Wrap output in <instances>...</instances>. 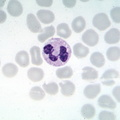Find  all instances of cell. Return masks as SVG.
I'll return each mask as SVG.
<instances>
[{
  "label": "cell",
  "mask_w": 120,
  "mask_h": 120,
  "mask_svg": "<svg viewBox=\"0 0 120 120\" xmlns=\"http://www.w3.org/2000/svg\"><path fill=\"white\" fill-rule=\"evenodd\" d=\"M73 53L77 58L81 59V58H84V57H86V56L88 55L89 49H88V47L84 46L83 44L76 43L74 45V47H73Z\"/></svg>",
  "instance_id": "9a60e30c"
},
{
  "label": "cell",
  "mask_w": 120,
  "mask_h": 120,
  "mask_svg": "<svg viewBox=\"0 0 120 120\" xmlns=\"http://www.w3.org/2000/svg\"><path fill=\"white\" fill-rule=\"evenodd\" d=\"M27 26L30 31L33 33H37L41 31V25L39 23V21L37 20L35 15L32 13L27 15Z\"/></svg>",
  "instance_id": "ba28073f"
},
{
  "label": "cell",
  "mask_w": 120,
  "mask_h": 120,
  "mask_svg": "<svg viewBox=\"0 0 120 120\" xmlns=\"http://www.w3.org/2000/svg\"><path fill=\"white\" fill-rule=\"evenodd\" d=\"M102 84L106 85V86H111V85L115 84V82H114V80H102Z\"/></svg>",
  "instance_id": "d6a6232c"
},
{
  "label": "cell",
  "mask_w": 120,
  "mask_h": 120,
  "mask_svg": "<svg viewBox=\"0 0 120 120\" xmlns=\"http://www.w3.org/2000/svg\"><path fill=\"white\" fill-rule=\"evenodd\" d=\"M63 4L68 8H72L76 4V1L75 0H63Z\"/></svg>",
  "instance_id": "4dcf8cb0"
},
{
  "label": "cell",
  "mask_w": 120,
  "mask_h": 120,
  "mask_svg": "<svg viewBox=\"0 0 120 120\" xmlns=\"http://www.w3.org/2000/svg\"><path fill=\"white\" fill-rule=\"evenodd\" d=\"M57 35L60 38H68L71 36V29L66 23H60L57 26Z\"/></svg>",
  "instance_id": "603a6c76"
},
{
  "label": "cell",
  "mask_w": 120,
  "mask_h": 120,
  "mask_svg": "<svg viewBox=\"0 0 120 120\" xmlns=\"http://www.w3.org/2000/svg\"><path fill=\"white\" fill-rule=\"evenodd\" d=\"M60 88H61V93L64 96H72L75 92V84L71 81H64L60 83Z\"/></svg>",
  "instance_id": "8fae6325"
},
{
  "label": "cell",
  "mask_w": 120,
  "mask_h": 120,
  "mask_svg": "<svg viewBox=\"0 0 120 120\" xmlns=\"http://www.w3.org/2000/svg\"><path fill=\"white\" fill-rule=\"evenodd\" d=\"M30 58H31L32 64L39 66L43 63V60L40 55V48L38 46H33L30 49Z\"/></svg>",
  "instance_id": "30bf717a"
},
{
  "label": "cell",
  "mask_w": 120,
  "mask_h": 120,
  "mask_svg": "<svg viewBox=\"0 0 120 120\" xmlns=\"http://www.w3.org/2000/svg\"><path fill=\"white\" fill-rule=\"evenodd\" d=\"M99 120H114L115 115L112 112L108 111H101L99 113Z\"/></svg>",
  "instance_id": "83f0119b"
},
{
  "label": "cell",
  "mask_w": 120,
  "mask_h": 120,
  "mask_svg": "<svg viewBox=\"0 0 120 120\" xmlns=\"http://www.w3.org/2000/svg\"><path fill=\"white\" fill-rule=\"evenodd\" d=\"M81 115L85 119H91L95 115V108L91 104H85L81 108Z\"/></svg>",
  "instance_id": "44dd1931"
},
{
  "label": "cell",
  "mask_w": 120,
  "mask_h": 120,
  "mask_svg": "<svg viewBox=\"0 0 120 120\" xmlns=\"http://www.w3.org/2000/svg\"><path fill=\"white\" fill-rule=\"evenodd\" d=\"M105 42L108 44H115L118 43L120 40V31L117 28H112L108 32H106V34L104 36Z\"/></svg>",
  "instance_id": "8992f818"
},
{
  "label": "cell",
  "mask_w": 120,
  "mask_h": 120,
  "mask_svg": "<svg viewBox=\"0 0 120 120\" xmlns=\"http://www.w3.org/2000/svg\"><path fill=\"white\" fill-rule=\"evenodd\" d=\"M90 62L95 67L100 68V67H102L105 64V58L100 52H94V53H92L91 57H90Z\"/></svg>",
  "instance_id": "ffe728a7"
},
{
  "label": "cell",
  "mask_w": 120,
  "mask_h": 120,
  "mask_svg": "<svg viewBox=\"0 0 120 120\" xmlns=\"http://www.w3.org/2000/svg\"><path fill=\"white\" fill-rule=\"evenodd\" d=\"M7 11L13 17L20 16L22 12H23L22 4L19 1H16V0H11V1H9L8 5H7Z\"/></svg>",
  "instance_id": "277c9868"
},
{
  "label": "cell",
  "mask_w": 120,
  "mask_h": 120,
  "mask_svg": "<svg viewBox=\"0 0 120 120\" xmlns=\"http://www.w3.org/2000/svg\"><path fill=\"white\" fill-rule=\"evenodd\" d=\"M98 105L101 108H110V109H114L116 107V103L114 100L108 95H102L100 96L98 99Z\"/></svg>",
  "instance_id": "4fadbf2b"
},
{
  "label": "cell",
  "mask_w": 120,
  "mask_h": 120,
  "mask_svg": "<svg viewBox=\"0 0 120 120\" xmlns=\"http://www.w3.org/2000/svg\"><path fill=\"white\" fill-rule=\"evenodd\" d=\"M72 50L70 45L62 38H50L43 46L42 55L44 60L49 65L60 67L65 65L71 57Z\"/></svg>",
  "instance_id": "6da1fadb"
},
{
  "label": "cell",
  "mask_w": 120,
  "mask_h": 120,
  "mask_svg": "<svg viewBox=\"0 0 120 120\" xmlns=\"http://www.w3.org/2000/svg\"><path fill=\"white\" fill-rule=\"evenodd\" d=\"M27 76L31 81L33 82H38L41 81L44 77V72L41 68H36V67H32V68L28 69Z\"/></svg>",
  "instance_id": "9c48e42d"
},
{
  "label": "cell",
  "mask_w": 120,
  "mask_h": 120,
  "mask_svg": "<svg viewBox=\"0 0 120 120\" xmlns=\"http://www.w3.org/2000/svg\"><path fill=\"white\" fill-rule=\"evenodd\" d=\"M93 25L100 31H103L110 26V20L105 13H98L93 17Z\"/></svg>",
  "instance_id": "7a4b0ae2"
},
{
  "label": "cell",
  "mask_w": 120,
  "mask_h": 120,
  "mask_svg": "<svg viewBox=\"0 0 120 120\" xmlns=\"http://www.w3.org/2000/svg\"><path fill=\"white\" fill-rule=\"evenodd\" d=\"M6 20V13L2 9L0 10V23H4Z\"/></svg>",
  "instance_id": "1f68e13d"
},
{
  "label": "cell",
  "mask_w": 120,
  "mask_h": 120,
  "mask_svg": "<svg viewBox=\"0 0 120 120\" xmlns=\"http://www.w3.org/2000/svg\"><path fill=\"white\" fill-rule=\"evenodd\" d=\"M4 3H5V1H4V0H2V1L0 2V7H1V8L3 7V5H4Z\"/></svg>",
  "instance_id": "836d02e7"
},
{
  "label": "cell",
  "mask_w": 120,
  "mask_h": 120,
  "mask_svg": "<svg viewBox=\"0 0 120 120\" xmlns=\"http://www.w3.org/2000/svg\"><path fill=\"white\" fill-rule=\"evenodd\" d=\"M29 96H30V98H31V99L36 100V101L42 100L45 97L44 89H42L41 87H38V86H35V87L31 88V90H30Z\"/></svg>",
  "instance_id": "d6986e66"
},
{
  "label": "cell",
  "mask_w": 120,
  "mask_h": 120,
  "mask_svg": "<svg viewBox=\"0 0 120 120\" xmlns=\"http://www.w3.org/2000/svg\"><path fill=\"white\" fill-rule=\"evenodd\" d=\"M29 55L26 51H19L15 56V61L21 67H27L29 65Z\"/></svg>",
  "instance_id": "5bb4252c"
},
{
  "label": "cell",
  "mask_w": 120,
  "mask_h": 120,
  "mask_svg": "<svg viewBox=\"0 0 120 120\" xmlns=\"http://www.w3.org/2000/svg\"><path fill=\"white\" fill-rule=\"evenodd\" d=\"M106 57L110 61H118L120 58V48L110 47L106 52Z\"/></svg>",
  "instance_id": "cb8c5ba5"
},
{
  "label": "cell",
  "mask_w": 120,
  "mask_h": 120,
  "mask_svg": "<svg viewBox=\"0 0 120 120\" xmlns=\"http://www.w3.org/2000/svg\"><path fill=\"white\" fill-rule=\"evenodd\" d=\"M86 26V21L83 17L78 16L72 21V29L74 30V32L76 33H80L84 30Z\"/></svg>",
  "instance_id": "e0dca14e"
},
{
  "label": "cell",
  "mask_w": 120,
  "mask_h": 120,
  "mask_svg": "<svg viewBox=\"0 0 120 120\" xmlns=\"http://www.w3.org/2000/svg\"><path fill=\"white\" fill-rule=\"evenodd\" d=\"M98 78V72L92 67H84L82 71V79L86 81H92Z\"/></svg>",
  "instance_id": "7c38bea8"
},
{
  "label": "cell",
  "mask_w": 120,
  "mask_h": 120,
  "mask_svg": "<svg viewBox=\"0 0 120 120\" xmlns=\"http://www.w3.org/2000/svg\"><path fill=\"white\" fill-rule=\"evenodd\" d=\"M37 18H38V20H40L44 24H50L54 21L55 16L52 11L42 9L37 12Z\"/></svg>",
  "instance_id": "5b68a950"
},
{
  "label": "cell",
  "mask_w": 120,
  "mask_h": 120,
  "mask_svg": "<svg viewBox=\"0 0 120 120\" xmlns=\"http://www.w3.org/2000/svg\"><path fill=\"white\" fill-rule=\"evenodd\" d=\"M73 70L71 67H63V68H58L56 70V76L59 79H68L72 77Z\"/></svg>",
  "instance_id": "7402d4cb"
},
{
  "label": "cell",
  "mask_w": 120,
  "mask_h": 120,
  "mask_svg": "<svg viewBox=\"0 0 120 120\" xmlns=\"http://www.w3.org/2000/svg\"><path fill=\"white\" fill-rule=\"evenodd\" d=\"M114 78H116V79L119 78V73L114 69L106 70L103 73L102 76H101V79L102 80H112V79H114Z\"/></svg>",
  "instance_id": "484cf974"
},
{
  "label": "cell",
  "mask_w": 120,
  "mask_h": 120,
  "mask_svg": "<svg viewBox=\"0 0 120 120\" xmlns=\"http://www.w3.org/2000/svg\"><path fill=\"white\" fill-rule=\"evenodd\" d=\"M119 92H120V86H116V87L113 89V96L116 98V101L119 103L120 102V96H119Z\"/></svg>",
  "instance_id": "f546056e"
},
{
  "label": "cell",
  "mask_w": 120,
  "mask_h": 120,
  "mask_svg": "<svg viewBox=\"0 0 120 120\" xmlns=\"http://www.w3.org/2000/svg\"><path fill=\"white\" fill-rule=\"evenodd\" d=\"M36 3L39 6H43V7H49L52 5L53 1L52 0H37Z\"/></svg>",
  "instance_id": "f1b7e54d"
},
{
  "label": "cell",
  "mask_w": 120,
  "mask_h": 120,
  "mask_svg": "<svg viewBox=\"0 0 120 120\" xmlns=\"http://www.w3.org/2000/svg\"><path fill=\"white\" fill-rule=\"evenodd\" d=\"M43 89H44V91L46 93H48L49 95H56L58 93L59 87H58L57 83L51 82V83H48V84H44Z\"/></svg>",
  "instance_id": "d4e9b609"
},
{
  "label": "cell",
  "mask_w": 120,
  "mask_h": 120,
  "mask_svg": "<svg viewBox=\"0 0 120 120\" xmlns=\"http://www.w3.org/2000/svg\"><path fill=\"white\" fill-rule=\"evenodd\" d=\"M17 72H18V68L13 63H6V64L2 67L3 75L8 78H12L14 76H16Z\"/></svg>",
  "instance_id": "2e32d148"
},
{
  "label": "cell",
  "mask_w": 120,
  "mask_h": 120,
  "mask_svg": "<svg viewBox=\"0 0 120 120\" xmlns=\"http://www.w3.org/2000/svg\"><path fill=\"white\" fill-rule=\"evenodd\" d=\"M100 84H89L84 88V95L88 99H94L100 93Z\"/></svg>",
  "instance_id": "52a82bcc"
},
{
  "label": "cell",
  "mask_w": 120,
  "mask_h": 120,
  "mask_svg": "<svg viewBox=\"0 0 120 120\" xmlns=\"http://www.w3.org/2000/svg\"><path fill=\"white\" fill-rule=\"evenodd\" d=\"M55 33V28L53 26H48V27L44 28V30H42V32L38 35V40L39 42H44V41L48 40L49 38H51L52 36L54 35Z\"/></svg>",
  "instance_id": "ac0fdd59"
},
{
  "label": "cell",
  "mask_w": 120,
  "mask_h": 120,
  "mask_svg": "<svg viewBox=\"0 0 120 120\" xmlns=\"http://www.w3.org/2000/svg\"><path fill=\"white\" fill-rule=\"evenodd\" d=\"M110 16L112 18L115 23L119 24L120 23V7L119 6H116L114 8H112L110 11Z\"/></svg>",
  "instance_id": "4316f807"
},
{
  "label": "cell",
  "mask_w": 120,
  "mask_h": 120,
  "mask_svg": "<svg viewBox=\"0 0 120 120\" xmlns=\"http://www.w3.org/2000/svg\"><path fill=\"white\" fill-rule=\"evenodd\" d=\"M99 36L98 34L92 29H88L84 32V34L82 35V41L84 42V44H87L88 46H95L98 43Z\"/></svg>",
  "instance_id": "3957f363"
}]
</instances>
